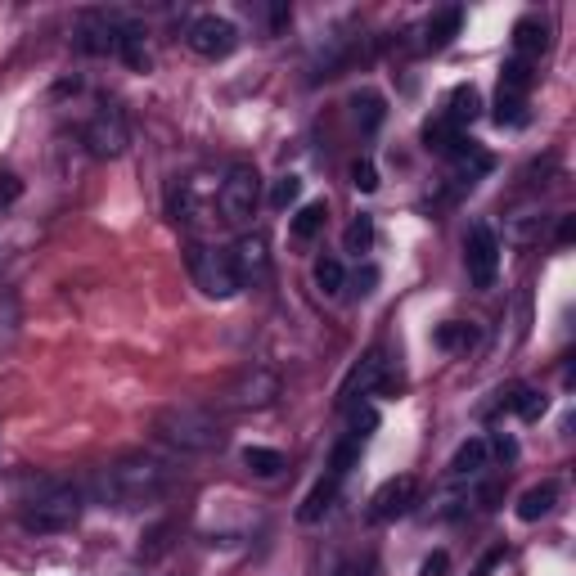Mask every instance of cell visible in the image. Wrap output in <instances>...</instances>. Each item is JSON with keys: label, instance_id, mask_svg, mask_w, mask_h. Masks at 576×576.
<instances>
[{"label": "cell", "instance_id": "cell-5", "mask_svg": "<svg viewBox=\"0 0 576 576\" xmlns=\"http://www.w3.org/2000/svg\"><path fill=\"white\" fill-rule=\"evenodd\" d=\"M189 275H194V284L203 288L207 297H216V302H230L243 288L230 248H203V243H194V248H189Z\"/></svg>", "mask_w": 576, "mask_h": 576}, {"label": "cell", "instance_id": "cell-21", "mask_svg": "<svg viewBox=\"0 0 576 576\" xmlns=\"http://www.w3.org/2000/svg\"><path fill=\"white\" fill-rule=\"evenodd\" d=\"M351 108H356V122L365 135H374L387 117V99L378 95V90H356V95H351Z\"/></svg>", "mask_w": 576, "mask_h": 576}, {"label": "cell", "instance_id": "cell-33", "mask_svg": "<svg viewBox=\"0 0 576 576\" xmlns=\"http://www.w3.org/2000/svg\"><path fill=\"white\" fill-rule=\"evenodd\" d=\"M18 198H23V180L14 171H0V212H9Z\"/></svg>", "mask_w": 576, "mask_h": 576}, {"label": "cell", "instance_id": "cell-14", "mask_svg": "<svg viewBox=\"0 0 576 576\" xmlns=\"http://www.w3.org/2000/svg\"><path fill=\"white\" fill-rule=\"evenodd\" d=\"M513 50H518V59H536V54H545L549 50L545 18H536V14L518 18V23H513Z\"/></svg>", "mask_w": 576, "mask_h": 576}, {"label": "cell", "instance_id": "cell-24", "mask_svg": "<svg viewBox=\"0 0 576 576\" xmlns=\"http://www.w3.org/2000/svg\"><path fill=\"white\" fill-rule=\"evenodd\" d=\"M432 342H437L441 351H468L477 342V329H473V324H464V320H446L437 333H432Z\"/></svg>", "mask_w": 576, "mask_h": 576}, {"label": "cell", "instance_id": "cell-26", "mask_svg": "<svg viewBox=\"0 0 576 576\" xmlns=\"http://www.w3.org/2000/svg\"><path fill=\"white\" fill-rule=\"evenodd\" d=\"M495 126H527L531 113H527V99L522 95H495Z\"/></svg>", "mask_w": 576, "mask_h": 576}, {"label": "cell", "instance_id": "cell-23", "mask_svg": "<svg viewBox=\"0 0 576 576\" xmlns=\"http://www.w3.org/2000/svg\"><path fill=\"white\" fill-rule=\"evenodd\" d=\"M531 81H536V72H531V63L513 54V59L500 68V95H522V99H527Z\"/></svg>", "mask_w": 576, "mask_h": 576}, {"label": "cell", "instance_id": "cell-30", "mask_svg": "<svg viewBox=\"0 0 576 576\" xmlns=\"http://www.w3.org/2000/svg\"><path fill=\"white\" fill-rule=\"evenodd\" d=\"M297 198H302V176H293V171H288V176H279L275 189H270V207H275V212H288Z\"/></svg>", "mask_w": 576, "mask_h": 576}, {"label": "cell", "instance_id": "cell-25", "mask_svg": "<svg viewBox=\"0 0 576 576\" xmlns=\"http://www.w3.org/2000/svg\"><path fill=\"white\" fill-rule=\"evenodd\" d=\"M243 464H248V473H257V477H279V473H284V455L270 450V446H248V450H243Z\"/></svg>", "mask_w": 576, "mask_h": 576}, {"label": "cell", "instance_id": "cell-32", "mask_svg": "<svg viewBox=\"0 0 576 576\" xmlns=\"http://www.w3.org/2000/svg\"><path fill=\"white\" fill-rule=\"evenodd\" d=\"M351 185H356L360 194H374V189H378V167H374V162H369V158L351 162Z\"/></svg>", "mask_w": 576, "mask_h": 576}, {"label": "cell", "instance_id": "cell-11", "mask_svg": "<svg viewBox=\"0 0 576 576\" xmlns=\"http://www.w3.org/2000/svg\"><path fill=\"white\" fill-rule=\"evenodd\" d=\"M234 270H239V284L243 288H261L270 279V248H266V234H243L239 243L230 248Z\"/></svg>", "mask_w": 576, "mask_h": 576}, {"label": "cell", "instance_id": "cell-28", "mask_svg": "<svg viewBox=\"0 0 576 576\" xmlns=\"http://www.w3.org/2000/svg\"><path fill=\"white\" fill-rule=\"evenodd\" d=\"M342 284H347V275H342V261H333V257H320V261H315V288H320L324 297L342 293Z\"/></svg>", "mask_w": 576, "mask_h": 576}, {"label": "cell", "instance_id": "cell-18", "mask_svg": "<svg viewBox=\"0 0 576 576\" xmlns=\"http://www.w3.org/2000/svg\"><path fill=\"white\" fill-rule=\"evenodd\" d=\"M500 405L504 410H513L518 419H527V423H536L540 414H545V392H536V387H527V383H518V387H509V392H500Z\"/></svg>", "mask_w": 576, "mask_h": 576}, {"label": "cell", "instance_id": "cell-8", "mask_svg": "<svg viewBox=\"0 0 576 576\" xmlns=\"http://www.w3.org/2000/svg\"><path fill=\"white\" fill-rule=\"evenodd\" d=\"M464 266L473 288H491L500 275V239H495L491 225H473L464 239Z\"/></svg>", "mask_w": 576, "mask_h": 576}, {"label": "cell", "instance_id": "cell-4", "mask_svg": "<svg viewBox=\"0 0 576 576\" xmlns=\"http://www.w3.org/2000/svg\"><path fill=\"white\" fill-rule=\"evenodd\" d=\"M216 207H221L225 225H248L261 207V171L252 162H234L216 189Z\"/></svg>", "mask_w": 576, "mask_h": 576}, {"label": "cell", "instance_id": "cell-20", "mask_svg": "<svg viewBox=\"0 0 576 576\" xmlns=\"http://www.w3.org/2000/svg\"><path fill=\"white\" fill-rule=\"evenodd\" d=\"M554 504H558V486L554 482H540V486H531V491H522L518 518L522 522H540V518H549V513H554Z\"/></svg>", "mask_w": 576, "mask_h": 576}, {"label": "cell", "instance_id": "cell-17", "mask_svg": "<svg viewBox=\"0 0 576 576\" xmlns=\"http://www.w3.org/2000/svg\"><path fill=\"white\" fill-rule=\"evenodd\" d=\"M324 221H329V203L324 198H315V203H302L293 212V221H288V234H293L297 243H311L315 234L324 230Z\"/></svg>", "mask_w": 576, "mask_h": 576}, {"label": "cell", "instance_id": "cell-7", "mask_svg": "<svg viewBox=\"0 0 576 576\" xmlns=\"http://www.w3.org/2000/svg\"><path fill=\"white\" fill-rule=\"evenodd\" d=\"M185 41L198 59H225V54H234V45H239V27L221 14H203L189 23Z\"/></svg>", "mask_w": 576, "mask_h": 576}, {"label": "cell", "instance_id": "cell-29", "mask_svg": "<svg viewBox=\"0 0 576 576\" xmlns=\"http://www.w3.org/2000/svg\"><path fill=\"white\" fill-rule=\"evenodd\" d=\"M342 243H347V252H356V257H360V252L374 248V216L360 212L356 221L347 225V239H342Z\"/></svg>", "mask_w": 576, "mask_h": 576}, {"label": "cell", "instance_id": "cell-19", "mask_svg": "<svg viewBox=\"0 0 576 576\" xmlns=\"http://www.w3.org/2000/svg\"><path fill=\"white\" fill-rule=\"evenodd\" d=\"M486 459H491V446H486V437H468L464 446L450 455V473L455 477H477L486 468Z\"/></svg>", "mask_w": 576, "mask_h": 576}, {"label": "cell", "instance_id": "cell-16", "mask_svg": "<svg viewBox=\"0 0 576 576\" xmlns=\"http://www.w3.org/2000/svg\"><path fill=\"white\" fill-rule=\"evenodd\" d=\"M446 117L455 131H464V126H473L477 117H482V95H477V86H455L450 90V104H446Z\"/></svg>", "mask_w": 576, "mask_h": 576}, {"label": "cell", "instance_id": "cell-31", "mask_svg": "<svg viewBox=\"0 0 576 576\" xmlns=\"http://www.w3.org/2000/svg\"><path fill=\"white\" fill-rule=\"evenodd\" d=\"M374 428H378V410H374V405H369V401L351 405V432H347V437L365 441V437H374Z\"/></svg>", "mask_w": 576, "mask_h": 576}, {"label": "cell", "instance_id": "cell-2", "mask_svg": "<svg viewBox=\"0 0 576 576\" xmlns=\"http://www.w3.org/2000/svg\"><path fill=\"white\" fill-rule=\"evenodd\" d=\"M81 509H86V491L77 482H59V477H45L36 482V495L23 500V531L32 536H54V531H68L81 522Z\"/></svg>", "mask_w": 576, "mask_h": 576}, {"label": "cell", "instance_id": "cell-22", "mask_svg": "<svg viewBox=\"0 0 576 576\" xmlns=\"http://www.w3.org/2000/svg\"><path fill=\"white\" fill-rule=\"evenodd\" d=\"M459 140H464V131H455L446 117H432V122H423V149H428V153H446V158H450Z\"/></svg>", "mask_w": 576, "mask_h": 576}, {"label": "cell", "instance_id": "cell-12", "mask_svg": "<svg viewBox=\"0 0 576 576\" xmlns=\"http://www.w3.org/2000/svg\"><path fill=\"white\" fill-rule=\"evenodd\" d=\"M383 374H387V351H383V347H369L365 356H360V365L347 374V383H342L338 396H342L347 405H356L360 396H369L378 383H383Z\"/></svg>", "mask_w": 576, "mask_h": 576}, {"label": "cell", "instance_id": "cell-9", "mask_svg": "<svg viewBox=\"0 0 576 576\" xmlns=\"http://www.w3.org/2000/svg\"><path fill=\"white\" fill-rule=\"evenodd\" d=\"M275 401H279V378L261 365L243 369V374L225 387V405H234V410H266V405H275Z\"/></svg>", "mask_w": 576, "mask_h": 576}, {"label": "cell", "instance_id": "cell-1", "mask_svg": "<svg viewBox=\"0 0 576 576\" xmlns=\"http://www.w3.org/2000/svg\"><path fill=\"white\" fill-rule=\"evenodd\" d=\"M167 486H171V464L158 455H122L117 464L99 468V477H95V495L104 504H113V509L153 504Z\"/></svg>", "mask_w": 576, "mask_h": 576}, {"label": "cell", "instance_id": "cell-13", "mask_svg": "<svg viewBox=\"0 0 576 576\" xmlns=\"http://www.w3.org/2000/svg\"><path fill=\"white\" fill-rule=\"evenodd\" d=\"M459 27H464V9L459 5L437 9V14L428 18V27H423V45H428V50H446V45H455Z\"/></svg>", "mask_w": 576, "mask_h": 576}, {"label": "cell", "instance_id": "cell-37", "mask_svg": "<svg viewBox=\"0 0 576 576\" xmlns=\"http://www.w3.org/2000/svg\"><path fill=\"white\" fill-rule=\"evenodd\" d=\"M576 239V216H563V225H558V243H572Z\"/></svg>", "mask_w": 576, "mask_h": 576}, {"label": "cell", "instance_id": "cell-27", "mask_svg": "<svg viewBox=\"0 0 576 576\" xmlns=\"http://www.w3.org/2000/svg\"><path fill=\"white\" fill-rule=\"evenodd\" d=\"M360 446H365V441H356V437H342L338 446H333V455H329V477H347L351 473V464H356L360 459Z\"/></svg>", "mask_w": 576, "mask_h": 576}, {"label": "cell", "instance_id": "cell-36", "mask_svg": "<svg viewBox=\"0 0 576 576\" xmlns=\"http://www.w3.org/2000/svg\"><path fill=\"white\" fill-rule=\"evenodd\" d=\"M374 284H378V270H374V266H365V270H360V275H356L360 297H365V293H374Z\"/></svg>", "mask_w": 576, "mask_h": 576}, {"label": "cell", "instance_id": "cell-6", "mask_svg": "<svg viewBox=\"0 0 576 576\" xmlns=\"http://www.w3.org/2000/svg\"><path fill=\"white\" fill-rule=\"evenodd\" d=\"M126 144H131V131H126V117L117 104H99L95 117L86 122V149L95 158H122Z\"/></svg>", "mask_w": 576, "mask_h": 576}, {"label": "cell", "instance_id": "cell-15", "mask_svg": "<svg viewBox=\"0 0 576 576\" xmlns=\"http://www.w3.org/2000/svg\"><path fill=\"white\" fill-rule=\"evenodd\" d=\"M338 486H342L338 477H329V473H324L320 482H315L311 491H306V500L297 504V522H306V527H311V522H320L324 513L333 509V500H338Z\"/></svg>", "mask_w": 576, "mask_h": 576}, {"label": "cell", "instance_id": "cell-34", "mask_svg": "<svg viewBox=\"0 0 576 576\" xmlns=\"http://www.w3.org/2000/svg\"><path fill=\"white\" fill-rule=\"evenodd\" d=\"M446 567H450V558H446V549H437V554H428V558H423V567H419V576H446Z\"/></svg>", "mask_w": 576, "mask_h": 576}, {"label": "cell", "instance_id": "cell-3", "mask_svg": "<svg viewBox=\"0 0 576 576\" xmlns=\"http://www.w3.org/2000/svg\"><path fill=\"white\" fill-rule=\"evenodd\" d=\"M153 432H158L167 446L189 450V455L221 446V419H216L212 410H203V405H167V410L153 419Z\"/></svg>", "mask_w": 576, "mask_h": 576}, {"label": "cell", "instance_id": "cell-35", "mask_svg": "<svg viewBox=\"0 0 576 576\" xmlns=\"http://www.w3.org/2000/svg\"><path fill=\"white\" fill-rule=\"evenodd\" d=\"M486 446H491L500 459H518V446H513V437H504V432H500L495 441H486Z\"/></svg>", "mask_w": 576, "mask_h": 576}, {"label": "cell", "instance_id": "cell-10", "mask_svg": "<svg viewBox=\"0 0 576 576\" xmlns=\"http://www.w3.org/2000/svg\"><path fill=\"white\" fill-rule=\"evenodd\" d=\"M414 500H419V482H414L410 473L387 477V482L369 495V513H365V518L369 522H396V518H405V513L414 509Z\"/></svg>", "mask_w": 576, "mask_h": 576}]
</instances>
